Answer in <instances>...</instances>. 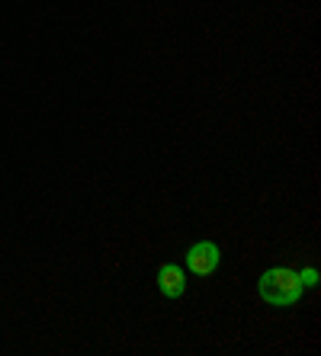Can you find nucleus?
Here are the masks:
<instances>
[{"instance_id": "f257e3e1", "label": "nucleus", "mask_w": 321, "mask_h": 356, "mask_svg": "<svg viewBox=\"0 0 321 356\" xmlns=\"http://www.w3.org/2000/svg\"><path fill=\"white\" fill-rule=\"evenodd\" d=\"M257 292H260V298H264L267 305L289 308L302 298L305 289H302V282H299L296 270H289V266H270V270L260 273V280H257Z\"/></svg>"}, {"instance_id": "f03ea898", "label": "nucleus", "mask_w": 321, "mask_h": 356, "mask_svg": "<svg viewBox=\"0 0 321 356\" xmlns=\"http://www.w3.org/2000/svg\"><path fill=\"white\" fill-rule=\"evenodd\" d=\"M183 260H187L189 273L199 276V280H206V276H212L215 270L222 266V250H219L215 241H196V244H189L187 248Z\"/></svg>"}, {"instance_id": "7ed1b4c3", "label": "nucleus", "mask_w": 321, "mask_h": 356, "mask_svg": "<svg viewBox=\"0 0 321 356\" xmlns=\"http://www.w3.org/2000/svg\"><path fill=\"white\" fill-rule=\"evenodd\" d=\"M157 289L164 298H180L187 292V270L177 264H161L157 266Z\"/></svg>"}, {"instance_id": "20e7f679", "label": "nucleus", "mask_w": 321, "mask_h": 356, "mask_svg": "<svg viewBox=\"0 0 321 356\" xmlns=\"http://www.w3.org/2000/svg\"><path fill=\"white\" fill-rule=\"evenodd\" d=\"M299 282H302V289H315V286H318V270H315V266H305L302 273H299Z\"/></svg>"}]
</instances>
